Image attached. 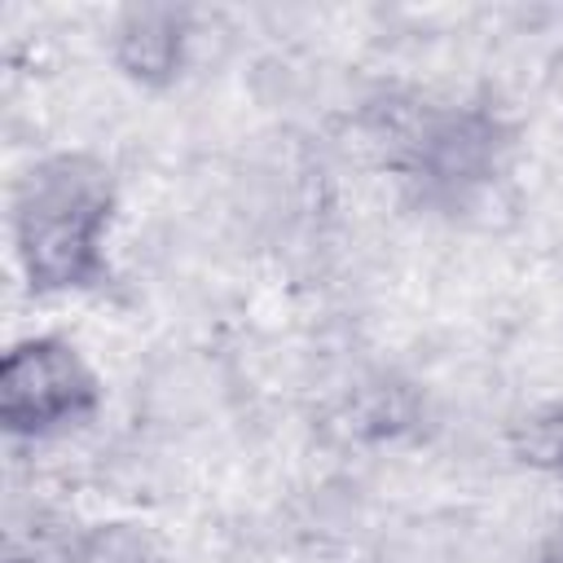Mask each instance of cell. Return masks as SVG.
Listing matches in <instances>:
<instances>
[{"label": "cell", "instance_id": "cell-5", "mask_svg": "<svg viewBox=\"0 0 563 563\" xmlns=\"http://www.w3.org/2000/svg\"><path fill=\"white\" fill-rule=\"evenodd\" d=\"M88 563H163V559L150 554V550H141V545H123V550H106V554L88 550Z\"/></svg>", "mask_w": 563, "mask_h": 563}, {"label": "cell", "instance_id": "cell-4", "mask_svg": "<svg viewBox=\"0 0 563 563\" xmlns=\"http://www.w3.org/2000/svg\"><path fill=\"white\" fill-rule=\"evenodd\" d=\"M510 453L541 475L563 479V400L532 405L510 422Z\"/></svg>", "mask_w": 563, "mask_h": 563}, {"label": "cell", "instance_id": "cell-2", "mask_svg": "<svg viewBox=\"0 0 563 563\" xmlns=\"http://www.w3.org/2000/svg\"><path fill=\"white\" fill-rule=\"evenodd\" d=\"M106 387L66 334H22L0 356V427L9 440H57L101 413Z\"/></svg>", "mask_w": 563, "mask_h": 563}, {"label": "cell", "instance_id": "cell-1", "mask_svg": "<svg viewBox=\"0 0 563 563\" xmlns=\"http://www.w3.org/2000/svg\"><path fill=\"white\" fill-rule=\"evenodd\" d=\"M119 185L97 154L35 158L9 189V242L31 295H92L110 286Z\"/></svg>", "mask_w": 563, "mask_h": 563}, {"label": "cell", "instance_id": "cell-3", "mask_svg": "<svg viewBox=\"0 0 563 563\" xmlns=\"http://www.w3.org/2000/svg\"><path fill=\"white\" fill-rule=\"evenodd\" d=\"M106 53L136 88H172L194 53V13L180 4H128L110 18Z\"/></svg>", "mask_w": 563, "mask_h": 563}]
</instances>
